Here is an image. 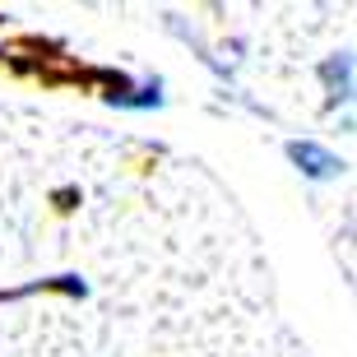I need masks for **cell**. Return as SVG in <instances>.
I'll list each match as a JSON object with an SVG mask.
<instances>
[{
	"label": "cell",
	"instance_id": "obj_1",
	"mask_svg": "<svg viewBox=\"0 0 357 357\" xmlns=\"http://www.w3.org/2000/svg\"><path fill=\"white\" fill-rule=\"evenodd\" d=\"M288 158L297 162L306 176H316V181H325V176H339V167H344V162L334 158L330 149L311 144V139H292V144H288Z\"/></svg>",
	"mask_w": 357,
	"mask_h": 357
},
{
	"label": "cell",
	"instance_id": "obj_2",
	"mask_svg": "<svg viewBox=\"0 0 357 357\" xmlns=\"http://www.w3.org/2000/svg\"><path fill=\"white\" fill-rule=\"evenodd\" d=\"M158 89H162L158 79H149L144 89H139V93H130V98H126L121 107H158V102H162V93H158Z\"/></svg>",
	"mask_w": 357,
	"mask_h": 357
}]
</instances>
